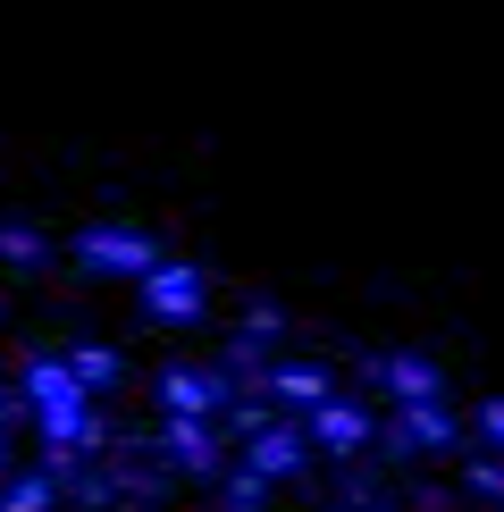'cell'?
I'll use <instances>...</instances> for the list:
<instances>
[{"instance_id":"cell-11","label":"cell","mask_w":504,"mask_h":512,"mask_svg":"<svg viewBox=\"0 0 504 512\" xmlns=\"http://www.w3.org/2000/svg\"><path fill=\"white\" fill-rule=\"evenodd\" d=\"M59 361H68V378H76L84 395H101V387H118V370H126V361H118L110 345H68V353H59Z\"/></svg>"},{"instance_id":"cell-3","label":"cell","mask_w":504,"mask_h":512,"mask_svg":"<svg viewBox=\"0 0 504 512\" xmlns=\"http://www.w3.org/2000/svg\"><path fill=\"white\" fill-rule=\"evenodd\" d=\"M454 445H462V412H454V403H412V412H395L387 429H378V454H387V462L454 454Z\"/></svg>"},{"instance_id":"cell-8","label":"cell","mask_w":504,"mask_h":512,"mask_svg":"<svg viewBox=\"0 0 504 512\" xmlns=\"http://www.w3.org/2000/svg\"><path fill=\"white\" fill-rule=\"evenodd\" d=\"M236 462H244L252 479H286V471H303V462H311L303 420H269L261 437H244V445H236Z\"/></svg>"},{"instance_id":"cell-18","label":"cell","mask_w":504,"mask_h":512,"mask_svg":"<svg viewBox=\"0 0 504 512\" xmlns=\"http://www.w3.org/2000/svg\"><path fill=\"white\" fill-rule=\"evenodd\" d=\"M0 479H9V437H0Z\"/></svg>"},{"instance_id":"cell-14","label":"cell","mask_w":504,"mask_h":512,"mask_svg":"<svg viewBox=\"0 0 504 512\" xmlns=\"http://www.w3.org/2000/svg\"><path fill=\"white\" fill-rule=\"evenodd\" d=\"M42 252H51V244H42L34 219H9V227H0V261H9V269H34Z\"/></svg>"},{"instance_id":"cell-6","label":"cell","mask_w":504,"mask_h":512,"mask_svg":"<svg viewBox=\"0 0 504 512\" xmlns=\"http://www.w3.org/2000/svg\"><path fill=\"white\" fill-rule=\"evenodd\" d=\"M160 454L177 462V471L219 479L227 462H236V445H227V429H219V420H160Z\"/></svg>"},{"instance_id":"cell-21","label":"cell","mask_w":504,"mask_h":512,"mask_svg":"<svg viewBox=\"0 0 504 512\" xmlns=\"http://www.w3.org/2000/svg\"><path fill=\"white\" fill-rule=\"evenodd\" d=\"M110 512H118V504H110Z\"/></svg>"},{"instance_id":"cell-19","label":"cell","mask_w":504,"mask_h":512,"mask_svg":"<svg viewBox=\"0 0 504 512\" xmlns=\"http://www.w3.org/2000/svg\"><path fill=\"white\" fill-rule=\"evenodd\" d=\"M328 512H362V504H328Z\"/></svg>"},{"instance_id":"cell-16","label":"cell","mask_w":504,"mask_h":512,"mask_svg":"<svg viewBox=\"0 0 504 512\" xmlns=\"http://www.w3.org/2000/svg\"><path fill=\"white\" fill-rule=\"evenodd\" d=\"M278 328H286V311H278V303H244V319H236V336H244V345H269Z\"/></svg>"},{"instance_id":"cell-10","label":"cell","mask_w":504,"mask_h":512,"mask_svg":"<svg viewBox=\"0 0 504 512\" xmlns=\"http://www.w3.org/2000/svg\"><path fill=\"white\" fill-rule=\"evenodd\" d=\"M378 378H387L395 412H412V403H446V370H437L429 353H395V361H378Z\"/></svg>"},{"instance_id":"cell-4","label":"cell","mask_w":504,"mask_h":512,"mask_svg":"<svg viewBox=\"0 0 504 512\" xmlns=\"http://www.w3.org/2000/svg\"><path fill=\"white\" fill-rule=\"evenodd\" d=\"M202 303H210V277H202V261H185V252H168V261L143 277V311H152L160 328H185V319H202Z\"/></svg>"},{"instance_id":"cell-9","label":"cell","mask_w":504,"mask_h":512,"mask_svg":"<svg viewBox=\"0 0 504 512\" xmlns=\"http://www.w3.org/2000/svg\"><path fill=\"white\" fill-rule=\"evenodd\" d=\"M252 387H261L269 403H286V412H303V420H311V412H320V403L336 395V378L320 370V361H269Z\"/></svg>"},{"instance_id":"cell-15","label":"cell","mask_w":504,"mask_h":512,"mask_svg":"<svg viewBox=\"0 0 504 512\" xmlns=\"http://www.w3.org/2000/svg\"><path fill=\"white\" fill-rule=\"evenodd\" d=\"M219 479H227V504H219V512H269V479H252L244 462H227Z\"/></svg>"},{"instance_id":"cell-12","label":"cell","mask_w":504,"mask_h":512,"mask_svg":"<svg viewBox=\"0 0 504 512\" xmlns=\"http://www.w3.org/2000/svg\"><path fill=\"white\" fill-rule=\"evenodd\" d=\"M0 504L9 512H59V479L51 471H17V479H0Z\"/></svg>"},{"instance_id":"cell-5","label":"cell","mask_w":504,"mask_h":512,"mask_svg":"<svg viewBox=\"0 0 504 512\" xmlns=\"http://www.w3.org/2000/svg\"><path fill=\"white\" fill-rule=\"evenodd\" d=\"M303 437L320 445V454H336V462H362L370 445H378V412H370V403H353V395H328L320 412L303 420Z\"/></svg>"},{"instance_id":"cell-7","label":"cell","mask_w":504,"mask_h":512,"mask_svg":"<svg viewBox=\"0 0 504 512\" xmlns=\"http://www.w3.org/2000/svg\"><path fill=\"white\" fill-rule=\"evenodd\" d=\"M17 395H26V412H34V420H51V412H93V395L68 378V361H59V353H34V361H26V378H17Z\"/></svg>"},{"instance_id":"cell-13","label":"cell","mask_w":504,"mask_h":512,"mask_svg":"<svg viewBox=\"0 0 504 512\" xmlns=\"http://www.w3.org/2000/svg\"><path fill=\"white\" fill-rule=\"evenodd\" d=\"M462 487L504 512V454H479V445H471V454H462Z\"/></svg>"},{"instance_id":"cell-17","label":"cell","mask_w":504,"mask_h":512,"mask_svg":"<svg viewBox=\"0 0 504 512\" xmlns=\"http://www.w3.org/2000/svg\"><path fill=\"white\" fill-rule=\"evenodd\" d=\"M471 445H479V454H504V395H488V403H479V420H471Z\"/></svg>"},{"instance_id":"cell-20","label":"cell","mask_w":504,"mask_h":512,"mask_svg":"<svg viewBox=\"0 0 504 512\" xmlns=\"http://www.w3.org/2000/svg\"><path fill=\"white\" fill-rule=\"evenodd\" d=\"M0 512H9V504H0Z\"/></svg>"},{"instance_id":"cell-1","label":"cell","mask_w":504,"mask_h":512,"mask_svg":"<svg viewBox=\"0 0 504 512\" xmlns=\"http://www.w3.org/2000/svg\"><path fill=\"white\" fill-rule=\"evenodd\" d=\"M236 395H244V378L227 370V361H168V370H160L168 420H219Z\"/></svg>"},{"instance_id":"cell-2","label":"cell","mask_w":504,"mask_h":512,"mask_svg":"<svg viewBox=\"0 0 504 512\" xmlns=\"http://www.w3.org/2000/svg\"><path fill=\"white\" fill-rule=\"evenodd\" d=\"M76 252V269H101V277H152L168 252H160V236H143V227H84V236L68 244Z\"/></svg>"}]
</instances>
